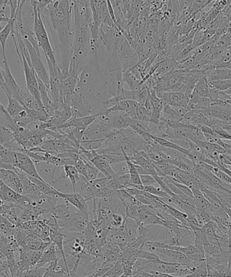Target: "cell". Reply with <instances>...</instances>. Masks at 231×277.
I'll return each mask as SVG.
<instances>
[{
    "instance_id": "obj_6",
    "label": "cell",
    "mask_w": 231,
    "mask_h": 277,
    "mask_svg": "<svg viewBox=\"0 0 231 277\" xmlns=\"http://www.w3.org/2000/svg\"><path fill=\"white\" fill-rule=\"evenodd\" d=\"M23 39L26 45L27 50H28L34 72L38 77L43 82L49 90L50 89V76H49V72L45 69L44 64L41 59L39 48L34 47L26 38L23 37Z\"/></svg>"
},
{
    "instance_id": "obj_21",
    "label": "cell",
    "mask_w": 231,
    "mask_h": 277,
    "mask_svg": "<svg viewBox=\"0 0 231 277\" xmlns=\"http://www.w3.org/2000/svg\"><path fill=\"white\" fill-rule=\"evenodd\" d=\"M97 116L96 115H91L84 116V117L71 118L67 123L62 126L61 128L70 127V128L84 133L85 131L88 128L89 126L94 123Z\"/></svg>"
},
{
    "instance_id": "obj_49",
    "label": "cell",
    "mask_w": 231,
    "mask_h": 277,
    "mask_svg": "<svg viewBox=\"0 0 231 277\" xmlns=\"http://www.w3.org/2000/svg\"><path fill=\"white\" fill-rule=\"evenodd\" d=\"M0 169H1V162H0Z\"/></svg>"
},
{
    "instance_id": "obj_42",
    "label": "cell",
    "mask_w": 231,
    "mask_h": 277,
    "mask_svg": "<svg viewBox=\"0 0 231 277\" xmlns=\"http://www.w3.org/2000/svg\"><path fill=\"white\" fill-rule=\"evenodd\" d=\"M52 0H39L37 1V9L38 12L42 13L43 10L46 8L47 5L52 2Z\"/></svg>"
},
{
    "instance_id": "obj_1",
    "label": "cell",
    "mask_w": 231,
    "mask_h": 277,
    "mask_svg": "<svg viewBox=\"0 0 231 277\" xmlns=\"http://www.w3.org/2000/svg\"><path fill=\"white\" fill-rule=\"evenodd\" d=\"M111 98L105 74L100 67L98 50H93L80 73L72 98L81 105L86 116H99L105 112L103 102Z\"/></svg>"
},
{
    "instance_id": "obj_28",
    "label": "cell",
    "mask_w": 231,
    "mask_h": 277,
    "mask_svg": "<svg viewBox=\"0 0 231 277\" xmlns=\"http://www.w3.org/2000/svg\"><path fill=\"white\" fill-rule=\"evenodd\" d=\"M28 176L29 179L32 180L33 183L35 184L39 187L40 191L45 196L58 197V191L54 188L50 184L45 182V180H41L37 179V178L32 177V176Z\"/></svg>"
},
{
    "instance_id": "obj_22",
    "label": "cell",
    "mask_w": 231,
    "mask_h": 277,
    "mask_svg": "<svg viewBox=\"0 0 231 277\" xmlns=\"http://www.w3.org/2000/svg\"><path fill=\"white\" fill-rule=\"evenodd\" d=\"M60 258L61 253L56 248L55 244L52 243L43 251L42 256L35 267H43L45 264H50V262L59 260Z\"/></svg>"
},
{
    "instance_id": "obj_12",
    "label": "cell",
    "mask_w": 231,
    "mask_h": 277,
    "mask_svg": "<svg viewBox=\"0 0 231 277\" xmlns=\"http://www.w3.org/2000/svg\"><path fill=\"white\" fill-rule=\"evenodd\" d=\"M81 153L87 158V161L91 162L100 173H102L104 177L110 178L116 174L112 166L96 151H89L82 148Z\"/></svg>"
},
{
    "instance_id": "obj_45",
    "label": "cell",
    "mask_w": 231,
    "mask_h": 277,
    "mask_svg": "<svg viewBox=\"0 0 231 277\" xmlns=\"http://www.w3.org/2000/svg\"><path fill=\"white\" fill-rule=\"evenodd\" d=\"M3 82V70L1 69V67H0V83H2Z\"/></svg>"
},
{
    "instance_id": "obj_5",
    "label": "cell",
    "mask_w": 231,
    "mask_h": 277,
    "mask_svg": "<svg viewBox=\"0 0 231 277\" xmlns=\"http://www.w3.org/2000/svg\"><path fill=\"white\" fill-rule=\"evenodd\" d=\"M12 39H13L14 45H15L16 52H17L18 56H19L20 61L23 65L24 70V73H25V81H26V85L28 92L30 93L33 97L37 101L42 104L40 97V94L39 91V87H38L37 75H36L35 72H34L33 68L29 66L28 63L27 62L26 58L19 50V47L18 46L17 42H16L15 35L12 34Z\"/></svg>"
},
{
    "instance_id": "obj_36",
    "label": "cell",
    "mask_w": 231,
    "mask_h": 277,
    "mask_svg": "<svg viewBox=\"0 0 231 277\" xmlns=\"http://www.w3.org/2000/svg\"><path fill=\"white\" fill-rule=\"evenodd\" d=\"M99 171L96 169L91 162L86 161V170H85V174L84 177L86 178L88 181H92L97 179L98 174Z\"/></svg>"
},
{
    "instance_id": "obj_43",
    "label": "cell",
    "mask_w": 231,
    "mask_h": 277,
    "mask_svg": "<svg viewBox=\"0 0 231 277\" xmlns=\"http://www.w3.org/2000/svg\"><path fill=\"white\" fill-rule=\"evenodd\" d=\"M0 113L4 116V118L6 119L7 121L12 119V118L10 116V114H8V112H7L6 108H5V107L1 104V103H0Z\"/></svg>"
},
{
    "instance_id": "obj_9",
    "label": "cell",
    "mask_w": 231,
    "mask_h": 277,
    "mask_svg": "<svg viewBox=\"0 0 231 277\" xmlns=\"http://www.w3.org/2000/svg\"><path fill=\"white\" fill-rule=\"evenodd\" d=\"M89 222H90V216H87L80 212H72L70 217L59 228V229L66 231V233L84 235Z\"/></svg>"
},
{
    "instance_id": "obj_31",
    "label": "cell",
    "mask_w": 231,
    "mask_h": 277,
    "mask_svg": "<svg viewBox=\"0 0 231 277\" xmlns=\"http://www.w3.org/2000/svg\"><path fill=\"white\" fill-rule=\"evenodd\" d=\"M16 228L17 227L11 223L5 214H0V231L2 233V236H7Z\"/></svg>"
},
{
    "instance_id": "obj_30",
    "label": "cell",
    "mask_w": 231,
    "mask_h": 277,
    "mask_svg": "<svg viewBox=\"0 0 231 277\" xmlns=\"http://www.w3.org/2000/svg\"><path fill=\"white\" fill-rule=\"evenodd\" d=\"M0 159L1 163L14 166L15 164V152L0 145Z\"/></svg>"
},
{
    "instance_id": "obj_33",
    "label": "cell",
    "mask_w": 231,
    "mask_h": 277,
    "mask_svg": "<svg viewBox=\"0 0 231 277\" xmlns=\"http://www.w3.org/2000/svg\"><path fill=\"white\" fill-rule=\"evenodd\" d=\"M125 219V216L120 213H112L110 218H109V227L114 228V229L121 228L123 227Z\"/></svg>"
},
{
    "instance_id": "obj_16",
    "label": "cell",
    "mask_w": 231,
    "mask_h": 277,
    "mask_svg": "<svg viewBox=\"0 0 231 277\" xmlns=\"http://www.w3.org/2000/svg\"><path fill=\"white\" fill-rule=\"evenodd\" d=\"M0 180L12 190L23 195V186L15 171L0 169Z\"/></svg>"
},
{
    "instance_id": "obj_24",
    "label": "cell",
    "mask_w": 231,
    "mask_h": 277,
    "mask_svg": "<svg viewBox=\"0 0 231 277\" xmlns=\"http://www.w3.org/2000/svg\"><path fill=\"white\" fill-rule=\"evenodd\" d=\"M43 277H69V275L65 266H61L59 260H57L49 264Z\"/></svg>"
},
{
    "instance_id": "obj_7",
    "label": "cell",
    "mask_w": 231,
    "mask_h": 277,
    "mask_svg": "<svg viewBox=\"0 0 231 277\" xmlns=\"http://www.w3.org/2000/svg\"><path fill=\"white\" fill-rule=\"evenodd\" d=\"M118 132L117 131L109 128L108 126L105 125L97 116L94 123L91 124L88 128L85 131L81 141L106 140Z\"/></svg>"
},
{
    "instance_id": "obj_17",
    "label": "cell",
    "mask_w": 231,
    "mask_h": 277,
    "mask_svg": "<svg viewBox=\"0 0 231 277\" xmlns=\"http://www.w3.org/2000/svg\"><path fill=\"white\" fill-rule=\"evenodd\" d=\"M79 76L68 72L66 77L62 81V92H63L64 102L65 104L69 106L70 105L71 99L77 86Z\"/></svg>"
},
{
    "instance_id": "obj_48",
    "label": "cell",
    "mask_w": 231,
    "mask_h": 277,
    "mask_svg": "<svg viewBox=\"0 0 231 277\" xmlns=\"http://www.w3.org/2000/svg\"><path fill=\"white\" fill-rule=\"evenodd\" d=\"M227 167L228 168L229 170L231 171V167Z\"/></svg>"
},
{
    "instance_id": "obj_11",
    "label": "cell",
    "mask_w": 231,
    "mask_h": 277,
    "mask_svg": "<svg viewBox=\"0 0 231 277\" xmlns=\"http://www.w3.org/2000/svg\"><path fill=\"white\" fill-rule=\"evenodd\" d=\"M154 253H156L164 262L177 264L189 268L198 267V263L192 261L180 251L170 249L156 248Z\"/></svg>"
},
{
    "instance_id": "obj_47",
    "label": "cell",
    "mask_w": 231,
    "mask_h": 277,
    "mask_svg": "<svg viewBox=\"0 0 231 277\" xmlns=\"http://www.w3.org/2000/svg\"><path fill=\"white\" fill-rule=\"evenodd\" d=\"M129 277L125 276V275L123 274V275H122L121 277Z\"/></svg>"
},
{
    "instance_id": "obj_46",
    "label": "cell",
    "mask_w": 231,
    "mask_h": 277,
    "mask_svg": "<svg viewBox=\"0 0 231 277\" xmlns=\"http://www.w3.org/2000/svg\"><path fill=\"white\" fill-rule=\"evenodd\" d=\"M81 277H94V274L90 275H83V276Z\"/></svg>"
},
{
    "instance_id": "obj_4",
    "label": "cell",
    "mask_w": 231,
    "mask_h": 277,
    "mask_svg": "<svg viewBox=\"0 0 231 277\" xmlns=\"http://www.w3.org/2000/svg\"><path fill=\"white\" fill-rule=\"evenodd\" d=\"M30 3L33 8V32L36 39H37L38 45L42 49L46 60H50L54 66H58L55 53L51 45L41 14L37 11V1L35 0H33V1H30Z\"/></svg>"
},
{
    "instance_id": "obj_38",
    "label": "cell",
    "mask_w": 231,
    "mask_h": 277,
    "mask_svg": "<svg viewBox=\"0 0 231 277\" xmlns=\"http://www.w3.org/2000/svg\"><path fill=\"white\" fill-rule=\"evenodd\" d=\"M137 258L144 259V260L150 262L163 261L156 253L150 252V251L145 250H139V252H138Z\"/></svg>"
},
{
    "instance_id": "obj_3",
    "label": "cell",
    "mask_w": 231,
    "mask_h": 277,
    "mask_svg": "<svg viewBox=\"0 0 231 277\" xmlns=\"http://www.w3.org/2000/svg\"><path fill=\"white\" fill-rule=\"evenodd\" d=\"M73 1V45L68 72L79 76L90 56L91 34L87 18L90 1Z\"/></svg>"
},
{
    "instance_id": "obj_2",
    "label": "cell",
    "mask_w": 231,
    "mask_h": 277,
    "mask_svg": "<svg viewBox=\"0 0 231 277\" xmlns=\"http://www.w3.org/2000/svg\"><path fill=\"white\" fill-rule=\"evenodd\" d=\"M73 1H52L41 13L52 34L56 50L60 52L61 70L68 74L73 45Z\"/></svg>"
},
{
    "instance_id": "obj_13",
    "label": "cell",
    "mask_w": 231,
    "mask_h": 277,
    "mask_svg": "<svg viewBox=\"0 0 231 277\" xmlns=\"http://www.w3.org/2000/svg\"><path fill=\"white\" fill-rule=\"evenodd\" d=\"M156 95L165 104L174 109H187L191 97L181 92H156Z\"/></svg>"
},
{
    "instance_id": "obj_8",
    "label": "cell",
    "mask_w": 231,
    "mask_h": 277,
    "mask_svg": "<svg viewBox=\"0 0 231 277\" xmlns=\"http://www.w3.org/2000/svg\"><path fill=\"white\" fill-rule=\"evenodd\" d=\"M3 67H4L3 70V82L2 83H0V87L5 94L12 96L22 104V94H23V90L14 79L10 69L9 68L6 57L3 58Z\"/></svg>"
},
{
    "instance_id": "obj_29",
    "label": "cell",
    "mask_w": 231,
    "mask_h": 277,
    "mask_svg": "<svg viewBox=\"0 0 231 277\" xmlns=\"http://www.w3.org/2000/svg\"><path fill=\"white\" fill-rule=\"evenodd\" d=\"M193 92L197 94L200 98H209L210 90H209L208 81H207L204 74L198 80Z\"/></svg>"
},
{
    "instance_id": "obj_34",
    "label": "cell",
    "mask_w": 231,
    "mask_h": 277,
    "mask_svg": "<svg viewBox=\"0 0 231 277\" xmlns=\"http://www.w3.org/2000/svg\"><path fill=\"white\" fill-rule=\"evenodd\" d=\"M124 274L121 262L119 260L114 264L113 267L110 268L105 274L99 277H120Z\"/></svg>"
},
{
    "instance_id": "obj_35",
    "label": "cell",
    "mask_w": 231,
    "mask_h": 277,
    "mask_svg": "<svg viewBox=\"0 0 231 277\" xmlns=\"http://www.w3.org/2000/svg\"><path fill=\"white\" fill-rule=\"evenodd\" d=\"M208 81V80H207ZM208 84L210 87L219 91L225 92L231 87V80H223V81H209Z\"/></svg>"
},
{
    "instance_id": "obj_27",
    "label": "cell",
    "mask_w": 231,
    "mask_h": 277,
    "mask_svg": "<svg viewBox=\"0 0 231 277\" xmlns=\"http://www.w3.org/2000/svg\"><path fill=\"white\" fill-rule=\"evenodd\" d=\"M5 95H6L8 100V104L6 107V110L11 117L12 118L16 117L25 110V107L19 101L14 99L12 96H9L8 94H5Z\"/></svg>"
},
{
    "instance_id": "obj_20",
    "label": "cell",
    "mask_w": 231,
    "mask_h": 277,
    "mask_svg": "<svg viewBox=\"0 0 231 277\" xmlns=\"http://www.w3.org/2000/svg\"><path fill=\"white\" fill-rule=\"evenodd\" d=\"M207 112L208 115L223 123L231 124V107L226 102L221 105H212Z\"/></svg>"
},
{
    "instance_id": "obj_10",
    "label": "cell",
    "mask_w": 231,
    "mask_h": 277,
    "mask_svg": "<svg viewBox=\"0 0 231 277\" xmlns=\"http://www.w3.org/2000/svg\"><path fill=\"white\" fill-rule=\"evenodd\" d=\"M0 199L13 208H28L30 200L24 195L12 190L0 180Z\"/></svg>"
},
{
    "instance_id": "obj_44",
    "label": "cell",
    "mask_w": 231,
    "mask_h": 277,
    "mask_svg": "<svg viewBox=\"0 0 231 277\" xmlns=\"http://www.w3.org/2000/svg\"><path fill=\"white\" fill-rule=\"evenodd\" d=\"M0 277H12L9 268H7L2 272L0 273Z\"/></svg>"
},
{
    "instance_id": "obj_25",
    "label": "cell",
    "mask_w": 231,
    "mask_h": 277,
    "mask_svg": "<svg viewBox=\"0 0 231 277\" xmlns=\"http://www.w3.org/2000/svg\"><path fill=\"white\" fill-rule=\"evenodd\" d=\"M0 251L6 258L8 264L16 263L14 249L10 242L2 235L0 236Z\"/></svg>"
},
{
    "instance_id": "obj_14",
    "label": "cell",
    "mask_w": 231,
    "mask_h": 277,
    "mask_svg": "<svg viewBox=\"0 0 231 277\" xmlns=\"http://www.w3.org/2000/svg\"><path fill=\"white\" fill-rule=\"evenodd\" d=\"M14 167L19 169L22 172L32 177L37 178L41 180H44L39 175L33 160L28 155L24 152H15V164Z\"/></svg>"
},
{
    "instance_id": "obj_39",
    "label": "cell",
    "mask_w": 231,
    "mask_h": 277,
    "mask_svg": "<svg viewBox=\"0 0 231 277\" xmlns=\"http://www.w3.org/2000/svg\"><path fill=\"white\" fill-rule=\"evenodd\" d=\"M47 267H36L29 269L24 274L25 277H43L46 272Z\"/></svg>"
},
{
    "instance_id": "obj_15",
    "label": "cell",
    "mask_w": 231,
    "mask_h": 277,
    "mask_svg": "<svg viewBox=\"0 0 231 277\" xmlns=\"http://www.w3.org/2000/svg\"><path fill=\"white\" fill-rule=\"evenodd\" d=\"M19 5V1H8L7 5H9L10 8L11 15L9 18V21L5 25L4 28L0 32V43H1V50H2L3 58L5 56V44L10 34H12L14 29L15 25V14L16 10Z\"/></svg>"
},
{
    "instance_id": "obj_37",
    "label": "cell",
    "mask_w": 231,
    "mask_h": 277,
    "mask_svg": "<svg viewBox=\"0 0 231 277\" xmlns=\"http://www.w3.org/2000/svg\"><path fill=\"white\" fill-rule=\"evenodd\" d=\"M123 267L124 275L125 276L132 277L133 275V267L136 260L127 259V260H120Z\"/></svg>"
},
{
    "instance_id": "obj_32",
    "label": "cell",
    "mask_w": 231,
    "mask_h": 277,
    "mask_svg": "<svg viewBox=\"0 0 231 277\" xmlns=\"http://www.w3.org/2000/svg\"><path fill=\"white\" fill-rule=\"evenodd\" d=\"M143 191L148 193V194L153 195V196L158 197V198L162 199H165V200H168V202H172V197L169 196L165 191L162 190V189L156 188L154 185L145 186Z\"/></svg>"
},
{
    "instance_id": "obj_23",
    "label": "cell",
    "mask_w": 231,
    "mask_h": 277,
    "mask_svg": "<svg viewBox=\"0 0 231 277\" xmlns=\"http://www.w3.org/2000/svg\"><path fill=\"white\" fill-rule=\"evenodd\" d=\"M122 229L128 238L130 244L137 240L139 236V226L135 220L130 218H125Z\"/></svg>"
},
{
    "instance_id": "obj_26",
    "label": "cell",
    "mask_w": 231,
    "mask_h": 277,
    "mask_svg": "<svg viewBox=\"0 0 231 277\" xmlns=\"http://www.w3.org/2000/svg\"><path fill=\"white\" fill-rule=\"evenodd\" d=\"M63 169L65 174L61 177L58 178L56 181H58V180L62 179V178H68L70 180L71 183H72V187H73L74 193H76V185L78 182L81 180V176H80L81 174L76 170V167L74 166H65V167H63Z\"/></svg>"
},
{
    "instance_id": "obj_19",
    "label": "cell",
    "mask_w": 231,
    "mask_h": 277,
    "mask_svg": "<svg viewBox=\"0 0 231 277\" xmlns=\"http://www.w3.org/2000/svg\"><path fill=\"white\" fill-rule=\"evenodd\" d=\"M93 17L98 27H101L109 16L107 1H90Z\"/></svg>"
},
{
    "instance_id": "obj_18",
    "label": "cell",
    "mask_w": 231,
    "mask_h": 277,
    "mask_svg": "<svg viewBox=\"0 0 231 277\" xmlns=\"http://www.w3.org/2000/svg\"><path fill=\"white\" fill-rule=\"evenodd\" d=\"M58 197L63 198L65 201L73 206L79 212L82 214L86 215L87 216H90V212H89L88 205H87V201L85 199L79 194V193H74V194H63V193L58 191Z\"/></svg>"
},
{
    "instance_id": "obj_40",
    "label": "cell",
    "mask_w": 231,
    "mask_h": 277,
    "mask_svg": "<svg viewBox=\"0 0 231 277\" xmlns=\"http://www.w3.org/2000/svg\"><path fill=\"white\" fill-rule=\"evenodd\" d=\"M86 161L87 160L82 157L81 155H80L79 158L76 160L75 166H74L79 174L83 176H84L85 174Z\"/></svg>"
},
{
    "instance_id": "obj_41",
    "label": "cell",
    "mask_w": 231,
    "mask_h": 277,
    "mask_svg": "<svg viewBox=\"0 0 231 277\" xmlns=\"http://www.w3.org/2000/svg\"><path fill=\"white\" fill-rule=\"evenodd\" d=\"M140 178H141L142 185L144 186V187L145 186L154 185L155 184H158L155 178L152 175H150V174L140 175Z\"/></svg>"
}]
</instances>
